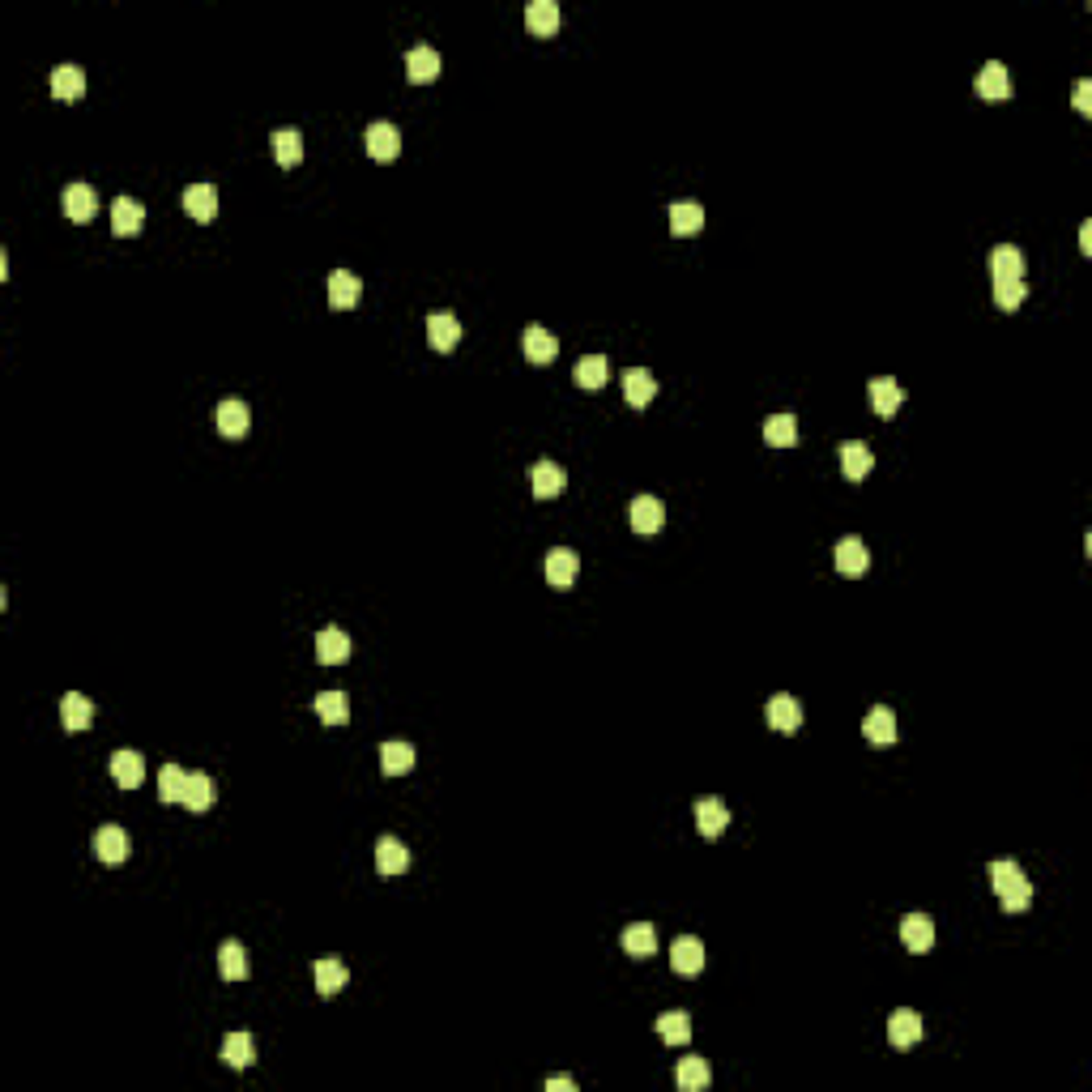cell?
Returning <instances> with one entry per match:
<instances>
[{
  "label": "cell",
  "instance_id": "1",
  "mask_svg": "<svg viewBox=\"0 0 1092 1092\" xmlns=\"http://www.w3.org/2000/svg\"><path fill=\"white\" fill-rule=\"evenodd\" d=\"M990 883H994V892H999L1007 914H1020V909H1028V901H1033V883L1025 879V871H1020L1015 862H994Z\"/></svg>",
  "mask_w": 1092,
  "mask_h": 1092
},
{
  "label": "cell",
  "instance_id": "2",
  "mask_svg": "<svg viewBox=\"0 0 1092 1092\" xmlns=\"http://www.w3.org/2000/svg\"><path fill=\"white\" fill-rule=\"evenodd\" d=\"M367 154H372L375 163H393V158L401 154V137L388 120L367 124Z\"/></svg>",
  "mask_w": 1092,
  "mask_h": 1092
},
{
  "label": "cell",
  "instance_id": "3",
  "mask_svg": "<svg viewBox=\"0 0 1092 1092\" xmlns=\"http://www.w3.org/2000/svg\"><path fill=\"white\" fill-rule=\"evenodd\" d=\"M922 1033H926V1025H922V1015L909 1012V1007H901V1012H892V1020H888V1041H892L896 1049H909L922 1041Z\"/></svg>",
  "mask_w": 1092,
  "mask_h": 1092
},
{
  "label": "cell",
  "instance_id": "4",
  "mask_svg": "<svg viewBox=\"0 0 1092 1092\" xmlns=\"http://www.w3.org/2000/svg\"><path fill=\"white\" fill-rule=\"evenodd\" d=\"M94 853H99L107 866H120V862L129 858V832L116 824L99 828V832H94Z\"/></svg>",
  "mask_w": 1092,
  "mask_h": 1092
},
{
  "label": "cell",
  "instance_id": "5",
  "mask_svg": "<svg viewBox=\"0 0 1092 1092\" xmlns=\"http://www.w3.org/2000/svg\"><path fill=\"white\" fill-rule=\"evenodd\" d=\"M60 205H65V214L73 222H90L94 218V210H99V197H94V188L90 184H68L65 192H60Z\"/></svg>",
  "mask_w": 1092,
  "mask_h": 1092
},
{
  "label": "cell",
  "instance_id": "6",
  "mask_svg": "<svg viewBox=\"0 0 1092 1092\" xmlns=\"http://www.w3.org/2000/svg\"><path fill=\"white\" fill-rule=\"evenodd\" d=\"M248 427H252V410L243 406L239 398H227L218 406V431L227 436V440H239V436H248Z\"/></svg>",
  "mask_w": 1092,
  "mask_h": 1092
},
{
  "label": "cell",
  "instance_id": "7",
  "mask_svg": "<svg viewBox=\"0 0 1092 1092\" xmlns=\"http://www.w3.org/2000/svg\"><path fill=\"white\" fill-rule=\"evenodd\" d=\"M670 964H674V973H683V977H692V973H700V969H705V943H700V939H692V935L674 939V948H670Z\"/></svg>",
  "mask_w": 1092,
  "mask_h": 1092
},
{
  "label": "cell",
  "instance_id": "8",
  "mask_svg": "<svg viewBox=\"0 0 1092 1092\" xmlns=\"http://www.w3.org/2000/svg\"><path fill=\"white\" fill-rule=\"evenodd\" d=\"M695 828H700L705 837H721L730 828V806L721 803V798H700V803H695Z\"/></svg>",
  "mask_w": 1092,
  "mask_h": 1092
},
{
  "label": "cell",
  "instance_id": "9",
  "mask_svg": "<svg viewBox=\"0 0 1092 1092\" xmlns=\"http://www.w3.org/2000/svg\"><path fill=\"white\" fill-rule=\"evenodd\" d=\"M623 398H628V406L644 410L657 398V380H653L644 367H628V372H623Z\"/></svg>",
  "mask_w": 1092,
  "mask_h": 1092
},
{
  "label": "cell",
  "instance_id": "10",
  "mask_svg": "<svg viewBox=\"0 0 1092 1092\" xmlns=\"http://www.w3.org/2000/svg\"><path fill=\"white\" fill-rule=\"evenodd\" d=\"M576 568H581V559H576L568 546H559V551H551L546 559H542V572H546V581H551L555 589H568L576 581Z\"/></svg>",
  "mask_w": 1092,
  "mask_h": 1092
},
{
  "label": "cell",
  "instance_id": "11",
  "mask_svg": "<svg viewBox=\"0 0 1092 1092\" xmlns=\"http://www.w3.org/2000/svg\"><path fill=\"white\" fill-rule=\"evenodd\" d=\"M662 521H666L662 499H653V496H636V499H632V530H636V534H657V530H662Z\"/></svg>",
  "mask_w": 1092,
  "mask_h": 1092
},
{
  "label": "cell",
  "instance_id": "12",
  "mask_svg": "<svg viewBox=\"0 0 1092 1092\" xmlns=\"http://www.w3.org/2000/svg\"><path fill=\"white\" fill-rule=\"evenodd\" d=\"M111 777H116V785H124V790H137V785L145 781V760L129 747L116 751V755H111Z\"/></svg>",
  "mask_w": 1092,
  "mask_h": 1092
},
{
  "label": "cell",
  "instance_id": "13",
  "mask_svg": "<svg viewBox=\"0 0 1092 1092\" xmlns=\"http://www.w3.org/2000/svg\"><path fill=\"white\" fill-rule=\"evenodd\" d=\"M410 866V850L398 837H380L375 840V871L380 875H401Z\"/></svg>",
  "mask_w": 1092,
  "mask_h": 1092
},
{
  "label": "cell",
  "instance_id": "14",
  "mask_svg": "<svg viewBox=\"0 0 1092 1092\" xmlns=\"http://www.w3.org/2000/svg\"><path fill=\"white\" fill-rule=\"evenodd\" d=\"M52 94L60 103H78L81 94H86V73H81L78 65H60L52 68Z\"/></svg>",
  "mask_w": 1092,
  "mask_h": 1092
},
{
  "label": "cell",
  "instance_id": "15",
  "mask_svg": "<svg viewBox=\"0 0 1092 1092\" xmlns=\"http://www.w3.org/2000/svg\"><path fill=\"white\" fill-rule=\"evenodd\" d=\"M837 568L845 576H862L866 568H871V551H866V542L862 538H840L837 542Z\"/></svg>",
  "mask_w": 1092,
  "mask_h": 1092
},
{
  "label": "cell",
  "instance_id": "16",
  "mask_svg": "<svg viewBox=\"0 0 1092 1092\" xmlns=\"http://www.w3.org/2000/svg\"><path fill=\"white\" fill-rule=\"evenodd\" d=\"M862 734L871 742H879V747L896 742V713L888 705H875L871 713H866V721H862Z\"/></svg>",
  "mask_w": 1092,
  "mask_h": 1092
},
{
  "label": "cell",
  "instance_id": "17",
  "mask_svg": "<svg viewBox=\"0 0 1092 1092\" xmlns=\"http://www.w3.org/2000/svg\"><path fill=\"white\" fill-rule=\"evenodd\" d=\"M406 78L410 81H436L440 78V52H436V47H410L406 52Z\"/></svg>",
  "mask_w": 1092,
  "mask_h": 1092
},
{
  "label": "cell",
  "instance_id": "18",
  "mask_svg": "<svg viewBox=\"0 0 1092 1092\" xmlns=\"http://www.w3.org/2000/svg\"><path fill=\"white\" fill-rule=\"evenodd\" d=\"M901 401H905V388L896 385L892 375H879V380H871V406H875V414L892 419L896 410H901Z\"/></svg>",
  "mask_w": 1092,
  "mask_h": 1092
},
{
  "label": "cell",
  "instance_id": "19",
  "mask_svg": "<svg viewBox=\"0 0 1092 1092\" xmlns=\"http://www.w3.org/2000/svg\"><path fill=\"white\" fill-rule=\"evenodd\" d=\"M768 726L794 734V730L803 726V705H798L794 695H773V700H768Z\"/></svg>",
  "mask_w": 1092,
  "mask_h": 1092
},
{
  "label": "cell",
  "instance_id": "20",
  "mask_svg": "<svg viewBox=\"0 0 1092 1092\" xmlns=\"http://www.w3.org/2000/svg\"><path fill=\"white\" fill-rule=\"evenodd\" d=\"M184 210L192 214L197 222H210L218 214V188L214 184H192L184 188Z\"/></svg>",
  "mask_w": 1092,
  "mask_h": 1092
},
{
  "label": "cell",
  "instance_id": "21",
  "mask_svg": "<svg viewBox=\"0 0 1092 1092\" xmlns=\"http://www.w3.org/2000/svg\"><path fill=\"white\" fill-rule=\"evenodd\" d=\"M525 26H530V34H538V39H551V34L559 31V5H555V0H534L530 9H525Z\"/></svg>",
  "mask_w": 1092,
  "mask_h": 1092
},
{
  "label": "cell",
  "instance_id": "22",
  "mask_svg": "<svg viewBox=\"0 0 1092 1092\" xmlns=\"http://www.w3.org/2000/svg\"><path fill=\"white\" fill-rule=\"evenodd\" d=\"M145 222V205H137L133 197H116L111 205V231L116 235H137Z\"/></svg>",
  "mask_w": 1092,
  "mask_h": 1092
},
{
  "label": "cell",
  "instance_id": "23",
  "mask_svg": "<svg viewBox=\"0 0 1092 1092\" xmlns=\"http://www.w3.org/2000/svg\"><path fill=\"white\" fill-rule=\"evenodd\" d=\"M427 337L436 350H457V342H461V320L448 316V312H436V316L427 320Z\"/></svg>",
  "mask_w": 1092,
  "mask_h": 1092
},
{
  "label": "cell",
  "instance_id": "24",
  "mask_svg": "<svg viewBox=\"0 0 1092 1092\" xmlns=\"http://www.w3.org/2000/svg\"><path fill=\"white\" fill-rule=\"evenodd\" d=\"M359 295H363V282H359L354 274H346V269L329 274V303H333L337 312L354 308V303H359Z\"/></svg>",
  "mask_w": 1092,
  "mask_h": 1092
},
{
  "label": "cell",
  "instance_id": "25",
  "mask_svg": "<svg viewBox=\"0 0 1092 1092\" xmlns=\"http://www.w3.org/2000/svg\"><path fill=\"white\" fill-rule=\"evenodd\" d=\"M901 939H905L909 951H930V943H935V922H930L926 914H909L905 922H901Z\"/></svg>",
  "mask_w": 1092,
  "mask_h": 1092
},
{
  "label": "cell",
  "instance_id": "26",
  "mask_svg": "<svg viewBox=\"0 0 1092 1092\" xmlns=\"http://www.w3.org/2000/svg\"><path fill=\"white\" fill-rule=\"evenodd\" d=\"M316 657L325 666H337V662H346L350 657V636H346L342 628H325L316 636Z\"/></svg>",
  "mask_w": 1092,
  "mask_h": 1092
},
{
  "label": "cell",
  "instance_id": "27",
  "mask_svg": "<svg viewBox=\"0 0 1092 1092\" xmlns=\"http://www.w3.org/2000/svg\"><path fill=\"white\" fill-rule=\"evenodd\" d=\"M977 94H982V99H990V103H999V99H1007V94H1012V78H1007V68L999 65V60H990V65L977 73Z\"/></svg>",
  "mask_w": 1092,
  "mask_h": 1092
},
{
  "label": "cell",
  "instance_id": "28",
  "mask_svg": "<svg viewBox=\"0 0 1092 1092\" xmlns=\"http://www.w3.org/2000/svg\"><path fill=\"white\" fill-rule=\"evenodd\" d=\"M555 354H559L555 333L542 329V325H530V329H525V359H530V363H551Z\"/></svg>",
  "mask_w": 1092,
  "mask_h": 1092
},
{
  "label": "cell",
  "instance_id": "29",
  "mask_svg": "<svg viewBox=\"0 0 1092 1092\" xmlns=\"http://www.w3.org/2000/svg\"><path fill=\"white\" fill-rule=\"evenodd\" d=\"M871 465H875V457H871V448H866V444H858V440L840 444V470H845V478L862 483V478L871 474Z\"/></svg>",
  "mask_w": 1092,
  "mask_h": 1092
},
{
  "label": "cell",
  "instance_id": "30",
  "mask_svg": "<svg viewBox=\"0 0 1092 1092\" xmlns=\"http://www.w3.org/2000/svg\"><path fill=\"white\" fill-rule=\"evenodd\" d=\"M214 798H218V790H214V777L188 773V785H184V806H188V811H210Z\"/></svg>",
  "mask_w": 1092,
  "mask_h": 1092
},
{
  "label": "cell",
  "instance_id": "31",
  "mask_svg": "<svg viewBox=\"0 0 1092 1092\" xmlns=\"http://www.w3.org/2000/svg\"><path fill=\"white\" fill-rule=\"evenodd\" d=\"M346 982H350V969H346L342 960H333V956L316 960V990L325 994V999H329V994H337Z\"/></svg>",
  "mask_w": 1092,
  "mask_h": 1092
},
{
  "label": "cell",
  "instance_id": "32",
  "mask_svg": "<svg viewBox=\"0 0 1092 1092\" xmlns=\"http://www.w3.org/2000/svg\"><path fill=\"white\" fill-rule=\"evenodd\" d=\"M316 718L325 721V726H346V721H350V700H346V692H320Z\"/></svg>",
  "mask_w": 1092,
  "mask_h": 1092
},
{
  "label": "cell",
  "instance_id": "33",
  "mask_svg": "<svg viewBox=\"0 0 1092 1092\" xmlns=\"http://www.w3.org/2000/svg\"><path fill=\"white\" fill-rule=\"evenodd\" d=\"M619 943H623L628 956H653V951H657V935H653L649 922H632V926L619 935Z\"/></svg>",
  "mask_w": 1092,
  "mask_h": 1092
},
{
  "label": "cell",
  "instance_id": "34",
  "mask_svg": "<svg viewBox=\"0 0 1092 1092\" xmlns=\"http://www.w3.org/2000/svg\"><path fill=\"white\" fill-rule=\"evenodd\" d=\"M530 478H534V496H538V499L559 496L563 483H568V478H563V470H559L555 461H538V465L530 470Z\"/></svg>",
  "mask_w": 1092,
  "mask_h": 1092
},
{
  "label": "cell",
  "instance_id": "35",
  "mask_svg": "<svg viewBox=\"0 0 1092 1092\" xmlns=\"http://www.w3.org/2000/svg\"><path fill=\"white\" fill-rule=\"evenodd\" d=\"M90 718H94V705H90L81 692H68L65 700H60V721H65V730H86Z\"/></svg>",
  "mask_w": 1092,
  "mask_h": 1092
},
{
  "label": "cell",
  "instance_id": "36",
  "mask_svg": "<svg viewBox=\"0 0 1092 1092\" xmlns=\"http://www.w3.org/2000/svg\"><path fill=\"white\" fill-rule=\"evenodd\" d=\"M708 1080H713V1071H708L705 1059H683L679 1067H674V1084L683 1092H700L708 1088Z\"/></svg>",
  "mask_w": 1092,
  "mask_h": 1092
},
{
  "label": "cell",
  "instance_id": "37",
  "mask_svg": "<svg viewBox=\"0 0 1092 1092\" xmlns=\"http://www.w3.org/2000/svg\"><path fill=\"white\" fill-rule=\"evenodd\" d=\"M705 227V210L695 201H674L670 205V231L674 235H695Z\"/></svg>",
  "mask_w": 1092,
  "mask_h": 1092
},
{
  "label": "cell",
  "instance_id": "38",
  "mask_svg": "<svg viewBox=\"0 0 1092 1092\" xmlns=\"http://www.w3.org/2000/svg\"><path fill=\"white\" fill-rule=\"evenodd\" d=\"M990 274L994 277H1025V252L1012 243H999L990 252Z\"/></svg>",
  "mask_w": 1092,
  "mask_h": 1092
},
{
  "label": "cell",
  "instance_id": "39",
  "mask_svg": "<svg viewBox=\"0 0 1092 1092\" xmlns=\"http://www.w3.org/2000/svg\"><path fill=\"white\" fill-rule=\"evenodd\" d=\"M764 440L773 444V448H790V444H798V419L785 410V414H773V419L764 423Z\"/></svg>",
  "mask_w": 1092,
  "mask_h": 1092
},
{
  "label": "cell",
  "instance_id": "40",
  "mask_svg": "<svg viewBox=\"0 0 1092 1092\" xmlns=\"http://www.w3.org/2000/svg\"><path fill=\"white\" fill-rule=\"evenodd\" d=\"M218 969H222V977L227 982H243L248 977V951H243V943H222V951H218Z\"/></svg>",
  "mask_w": 1092,
  "mask_h": 1092
},
{
  "label": "cell",
  "instance_id": "41",
  "mask_svg": "<svg viewBox=\"0 0 1092 1092\" xmlns=\"http://www.w3.org/2000/svg\"><path fill=\"white\" fill-rule=\"evenodd\" d=\"M222 1062L227 1067H252L256 1062V1046L248 1033H231V1037L222 1041Z\"/></svg>",
  "mask_w": 1092,
  "mask_h": 1092
},
{
  "label": "cell",
  "instance_id": "42",
  "mask_svg": "<svg viewBox=\"0 0 1092 1092\" xmlns=\"http://www.w3.org/2000/svg\"><path fill=\"white\" fill-rule=\"evenodd\" d=\"M380 768H385L388 777L410 773V768H414V747H410V742H385V747H380Z\"/></svg>",
  "mask_w": 1092,
  "mask_h": 1092
},
{
  "label": "cell",
  "instance_id": "43",
  "mask_svg": "<svg viewBox=\"0 0 1092 1092\" xmlns=\"http://www.w3.org/2000/svg\"><path fill=\"white\" fill-rule=\"evenodd\" d=\"M1025 295H1028V287H1025V277H994V303L1003 312H1015L1020 303H1025Z\"/></svg>",
  "mask_w": 1092,
  "mask_h": 1092
},
{
  "label": "cell",
  "instance_id": "44",
  "mask_svg": "<svg viewBox=\"0 0 1092 1092\" xmlns=\"http://www.w3.org/2000/svg\"><path fill=\"white\" fill-rule=\"evenodd\" d=\"M576 385L581 388H602L607 385V354H585L581 363H576Z\"/></svg>",
  "mask_w": 1092,
  "mask_h": 1092
},
{
  "label": "cell",
  "instance_id": "45",
  "mask_svg": "<svg viewBox=\"0 0 1092 1092\" xmlns=\"http://www.w3.org/2000/svg\"><path fill=\"white\" fill-rule=\"evenodd\" d=\"M274 158L282 166H295L299 158H303V137H299L295 129H277L274 133Z\"/></svg>",
  "mask_w": 1092,
  "mask_h": 1092
},
{
  "label": "cell",
  "instance_id": "46",
  "mask_svg": "<svg viewBox=\"0 0 1092 1092\" xmlns=\"http://www.w3.org/2000/svg\"><path fill=\"white\" fill-rule=\"evenodd\" d=\"M184 785H188L184 768H179V764H166L163 773H158V798H163V803H184Z\"/></svg>",
  "mask_w": 1092,
  "mask_h": 1092
},
{
  "label": "cell",
  "instance_id": "47",
  "mask_svg": "<svg viewBox=\"0 0 1092 1092\" xmlns=\"http://www.w3.org/2000/svg\"><path fill=\"white\" fill-rule=\"evenodd\" d=\"M657 1033H662V1041H670V1046H683L687 1037H692V1015L687 1012H666L662 1020H657Z\"/></svg>",
  "mask_w": 1092,
  "mask_h": 1092
},
{
  "label": "cell",
  "instance_id": "48",
  "mask_svg": "<svg viewBox=\"0 0 1092 1092\" xmlns=\"http://www.w3.org/2000/svg\"><path fill=\"white\" fill-rule=\"evenodd\" d=\"M1075 111H1080V116H1092V86L1088 81H1075Z\"/></svg>",
  "mask_w": 1092,
  "mask_h": 1092
},
{
  "label": "cell",
  "instance_id": "49",
  "mask_svg": "<svg viewBox=\"0 0 1092 1092\" xmlns=\"http://www.w3.org/2000/svg\"><path fill=\"white\" fill-rule=\"evenodd\" d=\"M576 1084H572V1075H551L546 1080V1092H572Z\"/></svg>",
  "mask_w": 1092,
  "mask_h": 1092
},
{
  "label": "cell",
  "instance_id": "50",
  "mask_svg": "<svg viewBox=\"0 0 1092 1092\" xmlns=\"http://www.w3.org/2000/svg\"><path fill=\"white\" fill-rule=\"evenodd\" d=\"M1080 248L1084 252H1092V222H1084L1080 227Z\"/></svg>",
  "mask_w": 1092,
  "mask_h": 1092
}]
</instances>
